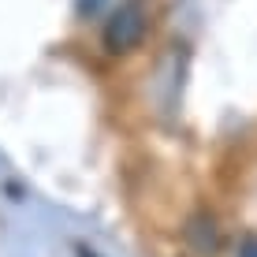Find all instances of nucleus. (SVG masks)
<instances>
[{
    "instance_id": "obj_1",
    "label": "nucleus",
    "mask_w": 257,
    "mask_h": 257,
    "mask_svg": "<svg viewBox=\"0 0 257 257\" xmlns=\"http://www.w3.org/2000/svg\"><path fill=\"white\" fill-rule=\"evenodd\" d=\"M149 30H153V15L146 0H119L101 26V45L108 56H131L146 45Z\"/></svg>"
},
{
    "instance_id": "obj_2",
    "label": "nucleus",
    "mask_w": 257,
    "mask_h": 257,
    "mask_svg": "<svg viewBox=\"0 0 257 257\" xmlns=\"http://www.w3.org/2000/svg\"><path fill=\"white\" fill-rule=\"evenodd\" d=\"M235 257H257V231H242L235 238Z\"/></svg>"
}]
</instances>
